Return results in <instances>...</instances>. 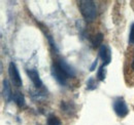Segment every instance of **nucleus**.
I'll return each mask as SVG.
<instances>
[{
  "instance_id": "obj_1",
  "label": "nucleus",
  "mask_w": 134,
  "mask_h": 125,
  "mask_svg": "<svg viewBox=\"0 0 134 125\" xmlns=\"http://www.w3.org/2000/svg\"><path fill=\"white\" fill-rule=\"evenodd\" d=\"M79 8L81 10L82 16H84V18L91 23L93 21H95L96 16H97V7L94 1L91 0H81L79 1Z\"/></svg>"
},
{
  "instance_id": "obj_2",
  "label": "nucleus",
  "mask_w": 134,
  "mask_h": 125,
  "mask_svg": "<svg viewBox=\"0 0 134 125\" xmlns=\"http://www.w3.org/2000/svg\"><path fill=\"white\" fill-rule=\"evenodd\" d=\"M124 75L126 83L129 86L134 85V48L130 49L125 59V65H124Z\"/></svg>"
},
{
  "instance_id": "obj_3",
  "label": "nucleus",
  "mask_w": 134,
  "mask_h": 125,
  "mask_svg": "<svg viewBox=\"0 0 134 125\" xmlns=\"http://www.w3.org/2000/svg\"><path fill=\"white\" fill-rule=\"evenodd\" d=\"M113 107H114L115 113L117 114V116L120 117V118L126 117L128 115V113H129V110H128V107L126 105V102L124 101L123 97H117L114 101Z\"/></svg>"
},
{
  "instance_id": "obj_4",
  "label": "nucleus",
  "mask_w": 134,
  "mask_h": 125,
  "mask_svg": "<svg viewBox=\"0 0 134 125\" xmlns=\"http://www.w3.org/2000/svg\"><path fill=\"white\" fill-rule=\"evenodd\" d=\"M8 74H9V77L12 78L13 83L17 87H21L22 84H23L22 78L20 76V73H19V70H18L17 66L14 63H10L9 66H8Z\"/></svg>"
},
{
  "instance_id": "obj_5",
  "label": "nucleus",
  "mask_w": 134,
  "mask_h": 125,
  "mask_svg": "<svg viewBox=\"0 0 134 125\" xmlns=\"http://www.w3.org/2000/svg\"><path fill=\"white\" fill-rule=\"evenodd\" d=\"M52 74L54 76V78L56 79V81L60 84V85H65L66 84V81H67V77L66 75L61 71V69L54 63L53 67H52Z\"/></svg>"
},
{
  "instance_id": "obj_6",
  "label": "nucleus",
  "mask_w": 134,
  "mask_h": 125,
  "mask_svg": "<svg viewBox=\"0 0 134 125\" xmlns=\"http://www.w3.org/2000/svg\"><path fill=\"white\" fill-rule=\"evenodd\" d=\"M99 57L103 62V66H107L111 61V53H110V48L106 44H102L99 48Z\"/></svg>"
},
{
  "instance_id": "obj_7",
  "label": "nucleus",
  "mask_w": 134,
  "mask_h": 125,
  "mask_svg": "<svg viewBox=\"0 0 134 125\" xmlns=\"http://www.w3.org/2000/svg\"><path fill=\"white\" fill-rule=\"evenodd\" d=\"M55 64L61 69V71L66 75L68 78H72V77H74L75 76V72H74V70L67 64L64 60H58V61H56Z\"/></svg>"
},
{
  "instance_id": "obj_8",
  "label": "nucleus",
  "mask_w": 134,
  "mask_h": 125,
  "mask_svg": "<svg viewBox=\"0 0 134 125\" xmlns=\"http://www.w3.org/2000/svg\"><path fill=\"white\" fill-rule=\"evenodd\" d=\"M27 75L30 78V80L32 81V83L34 84V86L36 88H41L42 87V81L39 77L38 72L35 69H27Z\"/></svg>"
},
{
  "instance_id": "obj_9",
  "label": "nucleus",
  "mask_w": 134,
  "mask_h": 125,
  "mask_svg": "<svg viewBox=\"0 0 134 125\" xmlns=\"http://www.w3.org/2000/svg\"><path fill=\"white\" fill-rule=\"evenodd\" d=\"M3 96L7 102H9L14 96V94L12 93V88H10L9 82L6 79L3 80Z\"/></svg>"
},
{
  "instance_id": "obj_10",
  "label": "nucleus",
  "mask_w": 134,
  "mask_h": 125,
  "mask_svg": "<svg viewBox=\"0 0 134 125\" xmlns=\"http://www.w3.org/2000/svg\"><path fill=\"white\" fill-rule=\"evenodd\" d=\"M13 99L15 101V103L17 104L19 107H24L25 106V97H24V95L21 93V92H15L14 93V96H13Z\"/></svg>"
},
{
  "instance_id": "obj_11",
  "label": "nucleus",
  "mask_w": 134,
  "mask_h": 125,
  "mask_svg": "<svg viewBox=\"0 0 134 125\" xmlns=\"http://www.w3.org/2000/svg\"><path fill=\"white\" fill-rule=\"evenodd\" d=\"M102 40H103V35L101 34V33H98V34H96L92 39H91V41H92V44H93V46L94 47H98V46H101L102 44Z\"/></svg>"
},
{
  "instance_id": "obj_12",
  "label": "nucleus",
  "mask_w": 134,
  "mask_h": 125,
  "mask_svg": "<svg viewBox=\"0 0 134 125\" xmlns=\"http://www.w3.org/2000/svg\"><path fill=\"white\" fill-rule=\"evenodd\" d=\"M48 125H62V122L57 116L50 115L48 118Z\"/></svg>"
},
{
  "instance_id": "obj_13",
  "label": "nucleus",
  "mask_w": 134,
  "mask_h": 125,
  "mask_svg": "<svg viewBox=\"0 0 134 125\" xmlns=\"http://www.w3.org/2000/svg\"><path fill=\"white\" fill-rule=\"evenodd\" d=\"M97 78L99 79L100 81L104 80V78H105V71H104V66H103V65L98 69V72H97Z\"/></svg>"
},
{
  "instance_id": "obj_14",
  "label": "nucleus",
  "mask_w": 134,
  "mask_h": 125,
  "mask_svg": "<svg viewBox=\"0 0 134 125\" xmlns=\"http://www.w3.org/2000/svg\"><path fill=\"white\" fill-rule=\"evenodd\" d=\"M87 88L89 90H93V89L96 88V82H95L94 78H90L88 80V82H87Z\"/></svg>"
},
{
  "instance_id": "obj_15",
  "label": "nucleus",
  "mask_w": 134,
  "mask_h": 125,
  "mask_svg": "<svg viewBox=\"0 0 134 125\" xmlns=\"http://www.w3.org/2000/svg\"><path fill=\"white\" fill-rule=\"evenodd\" d=\"M61 109L64 112H70L71 111V104L66 103V102H62L61 103Z\"/></svg>"
},
{
  "instance_id": "obj_16",
  "label": "nucleus",
  "mask_w": 134,
  "mask_h": 125,
  "mask_svg": "<svg viewBox=\"0 0 134 125\" xmlns=\"http://www.w3.org/2000/svg\"><path fill=\"white\" fill-rule=\"evenodd\" d=\"M129 43L134 44V24H132L130 29V35H129Z\"/></svg>"
},
{
  "instance_id": "obj_17",
  "label": "nucleus",
  "mask_w": 134,
  "mask_h": 125,
  "mask_svg": "<svg viewBox=\"0 0 134 125\" xmlns=\"http://www.w3.org/2000/svg\"><path fill=\"white\" fill-rule=\"evenodd\" d=\"M48 39H49V42H50L51 46L53 47V49H54V50H57V46H56V44L54 43V41H53V38H52V36H48Z\"/></svg>"
},
{
  "instance_id": "obj_18",
  "label": "nucleus",
  "mask_w": 134,
  "mask_h": 125,
  "mask_svg": "<svg viewBox=\"0 0 134 125\" xmlns=\"http://www.w3.org/2000/svg\"><path fill=\"white\" fill-rule=\"evenodd\" d=\"M97 64H98V59H96V60L94 61L93 65L91 66V69H90V71H94V70H95V68L97 67Z\"/></svg>"
}]
</instances>
